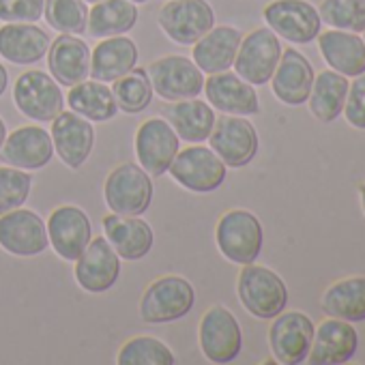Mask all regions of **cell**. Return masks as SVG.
<instances>
[{"mask_svg": "<svg viewBox=\"0 0 365 365\" xmlns=\"http://www.w3.org/2000/svg\"><path fill=\"white\" fill-rule=\"evenodd\" d=\"M52 157V135L37 125L16 129L11 135H7L3 148H0V159L20 170H41L50 163Z\"/></svg>", "mask_w": 365, "mask_h": 365, "instance_id": "ffe728a7", "label": "cell"}, {"mask_svg": "<svg viewBox=\"0 0 365 365\" xmlns=\"http://www.w3.org/2000/svg\"><path fill=\"white\" fill-rule=\"evenodd\" d=\"M205 91H207L209 103L224 114L247 116V114H258L260 110L256 88L243 78H239L237 73H230V71L213 73L205 82Z\"/></svg>", "mask_w": 365, "mask_h": 365, "instance_id": "7402d4cb", "label": "cell"}, {"mask_svg": "<svg viewBox=\"0 0 365 365\" xmlns=\"http://www.w3.org/2000/svg\"><path fill=\"white\" fill-rule=\"evenodd\" d=\"M48 243V228L37 213L20 207L0 215V247L9 254L20 258L39 256L46 252Z\"/></svg>", "mask_w": 365, "mask_h": 365, "instance_id": "5bb4252c", "label": "cell"}, {"mask_svg": "<svg viewBox=\"0 0 365 365\" xmlns=\"http://www.w3.org/2000/svg\"><path fill=\"white\" fill-rule=\"evenodd\" d=\"M178 153V135L165 118H148L135 133V155L140 168L150 176H161Z\"/></svg>", "mask_w": 365, "mask_h": 365, "instance_id": "9a60e30c", "label": "cell"}, {"mask_svg": "<svg viewBox=\"0 0 365 365\" xmlns=\"http://www.w3.org/2000/svg\"><path fill=\"white\" fill-rule=\"evenodd\" d=\"M215 241L220 252L235 264H252L262 252V226L260 220L245 211L235 209L222 215L215 228Z\"/></svg>", "mask_w": 365, "mask_h": 365, "instance_id": "3957f363", "label": "cell"}, {"mask_svg": "<svg viewBox=\"0 0 365 365\" xmlns=\"http://www.w3.org/2000/svg\"><path fill=\"white\" fill-rule=\"evenodd\" d=\"M320 22L337 31H365V0H322L318 9Z\"/></svg>", "mask_w": 365, "mask_h": 365, "instance_id": "8d00e7d4", "label": "cell"}, {"mask_svg": "<svg viewBox=\"0 0 365 365\" xmlns=\"http://www.w3.org/2000/svg\"><path fill=\"white\" fill-rule=\"evenodd\" d=\"M312 82H314V69L309 61L294 48L282 52L279 63L271 76V86L275 97L286 106H301L309 97Z\"/></svg>", "mask_w": 365, "mask_h": 365, "instance_id": "44dd1931", "label": "cell"}, {"mask_svg": "<svg viewBox=\"0 0 365 365\" xmlns=\"http://www.w3.org/2000/svg\"><path fill=\"white\" fill-rule=\"evenodd\" d=\"M200 348L213 363H230L243 348V333L235 314L224 305H213L200 320Z\"/></svg>", "mask_w": 365, "mask_h": 365, "instance_id": "7c38bea8", "label": "cell"}, {"mask_svg": "<svg viewBox=\"0 0 365 365\" xmlns=\"http://www.w3.org/2000/svg\"><path fill=\"white\" fill-rule=\"evenodd\" d=\"M243 35L235 26H213L202 39L194 43V63L202 73H222L235 65V56L239 50Z\"/></svg>", "mask_w": 365, "mask_h": 365, "instance_id": "484cf974", "label": "cell"}, {"mask_svg": "<svg viewBox=\"0 0 365 365\" xmlns=\"http://www.w3.org/2000/svg\"><path fill=\"white\" fill-rule=\"evenodd\" d=\"M14 101L18 110L39 123H52L65 106L61 86L46 71H26L14 86Z\"/></svg>", "mask_w": 365, "mask_h": 365, "instance_id": "9c48e42d", "label": "cell"}, {"mask_svg": "<svg viewBox=\"0 0 365 365\" xmlns=\"http://www.w3.org/2000/svg\"><path fill=\"white\" fill-rule=\"evenodd\" d=\"M7 84H9V76H7V69L3 67V63H0V97H3V93L7 91Z\"/></svg>", "mask_w": 365, "mask_h": 365, "instance_id": "60d3db41", "label": "cell"}, {"mask_svg": "<svg viewBox=\"0 0 365 365\" xmlns=\"http://www.w3.org/2000/svg\"><path fill=\"white\" fill-rule=\"evenodd\" d=\"M5 140H7V127H5V120L0 118V148H3Z\"/></svg>", "mask_w": 365, "mask_h": 365, "instance_id": "b9f144b4", "label": "cell"}, {"mask_svg": "<svg viewBox=\"0 0 365 365\" xmlns=\"http://www.w3.org/2000/svg\"><path fill=\"white\" fill-rule=\"evenodd\" d=\"M168 172L180 187L194 194L215 192L226 180V163L213 148L207 146H190L178 150Z\"/></svg>", "mask_w": 365, "mask_h": 365, "instance_id": "277c9868", "label": "cell"}, {"mask_svg": "<svg viewBox=\"0 0 365 365\" xmlns=\"http://www.w3.org/2000/svg\"><path fill=\"white\" fill-rule=\"evenodd\" d=\"M346 95H348L346 76H341L333 69L320 71L318 76H314L312 91L307 97L309 112L320 123H333L344 110Z\"/></svg>", "mask_w": 365, "mask_h": 365, "instance_id": "4dcf8cb0", "label": "cell"}, {"mask_svg": "<svg viewBox=\"0 0 365 365\" xmlns=\"http://www.w3.org/2000/svg\"><path fill=\"white\" fill-rule=\"evenodd\" d=\"M112 95L116 99V106L127 114H140L148 108L153 99V84L148 80V73L144 69H131L129 73L114 80Z\"/></svg>", "mask_w": 365, "mask_h": 365, "instance_id": "836d02e7", "label": "cell"}, {"mask_svg": "<svg viewBox=\"0 0 365 365\" xmlns=\"http://www.w3.org/2000/svg\"><path fill=\"white\" fill-rule=\"evenodd\" d=\"M93 237L88 215L78 207H58L48 220V239L63 260H78Z\"/></svg>", "mask_w": 365, "mask_h": 365, "instance_id": "d6986e66", "label": "cell"}, {"mask_svg": "<svg viewBox=\"0 0 365 365\" xmlns=\"http://www.w3.org/2000/svg\"><path fill=\"white\" fill-rule=\"evenodd\" d=\"M359 198H361V209H363V215H365V182L359 187Z\"/></svg>", "mask_w": 365, "mask_h": 365, "instance_id": "7bdbcfd3", "label": "cell"}, {"mask_svg": "<svg viewBox=\"0 0 365 365\" xmlns=\"http://www.w3.org/2000/svg\"><path fill=\"white\" fill-rule=\"evenodd\" d=\"M131 3H135V5H144V3H148V0H131Z\"/></svg>", "mask_w": 365, "mask_h": 365, "instance_id": "ee69618b", "label": "cell"}, {"mask_svg": "<svg viewBox=\"0 0 365 365\" xmlns=\"http://www.w3.org/2000/svg\"><path fill=\"white\" fill-rule=\"evenodd\" d=\"M341 114L352 127L365 129V71L354 76L352 84H348V95Z\"/></svg>", "mask_w": 365, "mask_h": 365, "instance_id": "ab89813d", "label": "cell"}, {"mask_svg": "<svg viewBox=\"0 0 365 365\" xmlns=\"http://www.w3.org/2000/svg\"><path fill=\"white\" fill-rule=\"evenodd\" d=\"M84 3H93L95 5V3H99V0H84Z\"/></svg>", "mask_w": 365, "mask_h": 365, "instance_id": "f6af8a7d", "label": "cell"}, {"mask_svg": "<svg viewBox=\"0 0 365 365\" xmlns=\"http://www.w3.org/2000/svg\"><path fill=\"white\" fill-rule=\"evenodd\" d=\"M138 22V7L131 0H99L88 14L86 31L91 37L106 39L129 33Z\"/></svg>", "mask_w": 365, "mask_h": 365, "instance_id": "1f68e13d", "label": "cell"}, {"mask_svg": "<svg viewBox=\"0 0 365 365\" xmlns=\"http://www.w3.org/2000/svg\"><path fill=\"white\" fill-rule=\"evenodd\" d=\"M165 120L172 125L176 135L190 144H198L209 140L213 125H215V112L207 101L200 99H182L176 101L165 110Z\"/></svg>", "mask_w": 365, "mask_h": 365, "instance_id": "f1b7e54d", "label": "cell"}, {"mask_svg": "<svg viewBox=\"0 0 365 365\" xmlns=\"http://www.w3.org/2000/svg\"><path fill=\"white\" fill-rule=\"evenodd\" d=\"M52 144L61 161L73 170L82 168L95 144V129L78 112H61L52 120Z\"/></svg>", "mask_w": 365, "mask_h": 365, "instance_id": "ac0fdd59", "label": "cell"}, {"mask_svg": "<svg viewBox=\"0 0 365 365\" xmlns=\"http://www.w3.org/2000/svg\"><path fill=\"white\" fill-rule=\"evenodd\" d=\"M138 65V48L125 37H106L91 52V76L99 82H114L116 78L129 73Z\"/></svg>", "mask_w": 365, "mask_h": 365, "instance_id": "83f0119b", "label": "cell"}, {"mask_svg": "<svg viewBox=\"0 0 365 365\" xmlns=\"http://www.w3.org/2000/svg\"><path fill=\"white\" fill-rule=\"evenodd\" d=\"M118 365H174L176 359L172 350L155 337H133L129 339L116 356Z\"/></svg>", "mask_w": 365, "mask_h": 365, "instance_id": "e575fe53", "label": "cell"}, {"mask_svg": "<svg viewBox=\"0 0 365 365\" xmlns=\"http://www.w3.org/2000/svg\"><path fill=\"white\" fill-rule=\"evenodd\" d=\"M48 67L54 80L63 86H76L91 73V50L76 35H61L50 43Z\"/></svg>", "mask_w": 365, "mask_h": 365, "instance_id": "603a6c76", "label": "cell"}, {"mask_svg": "<svg viewBox=\"0 0 365 365\" xmlns=\"http://www.w3.org/2000/svg\"><path fill=\"white\" fill-rule=\"evenodd\" d=\"M67 101L73 112H78L80 116H84L93 123L112 120L118 112L112 88H108L106 82H99V80H91V82L84 80V82L71 86Z\"/></svg>", "mask_w": 365, "mask_h": 365, "instance_id": "d6a6232c", "label": "cell"}, {"mask_svg": "<svg viewBox=\"0 0 365 365\" xmlns=\"http://www.w3.org/2000/svg\"><path fill=\"white\" fill-rule=\"evenodd\" d=\"M267 26L290 43H309L320 33V16L307 0H273L264 7Z\"/></svg>", "mask_w": 365, "mask_h": 365, "instance_id": "8fae6325", "label": "cell"}, {"mask_svg": "<svg viewBox=\"0 0 365 365\" xmlns=\"http://www.w3.org/2000/svg\"><path fill=\"white\" fill-rule=\"evenodd\" d=\"M196 290L194 286L178 275H165L155 279L142 301H140V318L148 324H165L180 320L194 309Z\"/></svg>", "mask_w": 365, "mask_h": 365, "instance_id": "7a4b0ae2", "label": "cell"}, {"mask_svg": "<svg viewBox=\"0 0 365 365\" xmlns=\"http://www.w3.org/2000/svg\"><path fill=\"white\" fill-rule=\"evenodd\" d=\"M237 292L243 307L260 320H273L286 309L288 303V288L284 279L271 269L254 262L243 264L237 282Z\"/></svg>", "mask_w": 365, "mask_h": 365, "instance_id": "6da1fadb", "label": "cell"}, {"mask_svg": "<svg viewBox=\"0 0 365 365\" xmlns=\"http://www.w3.org/2000/svg\"><path fill=\"white\" fill-rule=\"evenodd\" d=\"M50 37L35 24H5L0 29V56L14 65L39 63L50 50Z\"/></svg>", "mask_w": 365, "mask_h": 365, "instance_id": "4316f807", "label": "cell"}, {"mask_svg": "<svg viewBox=\"0 0 365 365\" xmlns=\"http://www.w3.org/2000/svg\"><path fill=\"white\" fill-rule=\"evenodd\" d=\"M106 239L123 260H142L153 247V228L140 215H108Z\"/></svg>", "mask_w": 365, "mask_h": 365, "instance_id": "d4e9b609", "label": "cell"}, {"mask_svg": "<svg viewBox=\"0 0 365 365\" xmlns=\"http://www.w3.org/2000/svg\"><path fill=\"white\" fill-rule=\"evenodd\" d=\"M120 275V256L106 237L91 239L76 260V279L88 292L110 290Z\"/></svg>", "mask_w": 365, "mask_h": 365, "instance_id": "e0dca14e", "label": "cell"}, {"mask_svg": "<svg viewBox=\"0 0 365 365\" xmlns=\"http://www.w3.org/2000/svg\"><path fill=\"white\" fill-rule=\"evenodd\" d=\"M211 148L226 168H243L258 153V131L245 116L224 114L215 118L211 131Z\"/></svg>", "mask_w": 365, "mask_h": 365, "instance_id": "30bf717a", "label": "cell"}, {"mask_svg": "<svg viewBox=\"0 0 365 365\" xmlns=\"http://www.w3.org/2000/svg\"><path fill=\"white\" fill-rule=\"evenodd\" d=\"M320 307L327 316L348 322L365 320V277H346L331 284L320 299Z\"/></svg>", "mask_w": 365, "mask_h": 365, "instance_id": "f546056e", "label": "cell"}, {"mask_svg": "<svg viewBox=\"0 0 365 365\" xmlns=\"http://www.w3.org/2000/svg\"><path fill=\"white\" fill-rule=\"evenodd\" d=\"M314 322L303 312H282L275 316L269 329V344L275 354V361L284 365H297L307 359L312 339H314Z\"/></svg>", "mask_w": 365, "mask_h": 365, "instance_id": "4fadbf2b", "label": "cell"}, {"mask_svg": "<svg viewBox=\"0 0 365 365\" xmlns=\"http://www.w3.org/2000/svg\"><path fill=\"white\" fill-rule=\"evenodd\" d=\"M316 39L324 63L333 71L346 78H354L365 71V43L359 33L331 29L318 33Z\"/></svg>", "mask_w": 365, "mask_h": 365, "instance_id": "cb8c5ba5", "label": "cell"}, {"mask_svg": "<svg viewBox=\"0 0 365 365\" xmlns=\"http://www.w3.org/2000/svg\"><path fill=\"white\" fill-rule=\"evenodd\" d=\"M279 56V37L271 29H256L241 39L235 56V71L252 86H262L271 80Z\"/></svg>", "mask_w": 365, "mask_h": 365, "instance_id": "52a82bcc", "label": "cell"}, {"mask_svg": "<svg viewBox=\"0 0 365 365\" xmlns=\"http://www.w3.org/2000/svg\"><path fill=\"white\" fill-rule=\"evenodd\" d=\"M157 22L174 43L194 46L215 26V11L207 0H170Z\"/></svg>", "mask_w": 365, "mask_h": 365, "instance_id": "8992f818", "label": "cell"}, {"mask_svg": "<svg viewBox=\"0 0 365 365\" xmlns=\"http://www.w3.org/2000/svg\"><path fill=\"white\" fill-rule=\"evenodd\" d=\"M363 43H365V31H363Z\"/></svg>", "mask_w": 365, "mask_h": 365, "instance_id": "bcb514c9", "label": "cell"}, {"mask_svg": "<svg viewBox=\"0 0 365 365\" xmlns=\"http://www.w3.org/2000/svg\"><path fill=\"white\" fill-rule=\"evenodd\" d=\"M33 178L20 168H0V215L20 209L31 194Z\"/></svg>", "mask_w": 365, "mask_h": 365, "instance_id": "74e56055", "label": "cell"}, {"mask_svg": "<svg viewBox=\"0 0 365 365\" xmlns=\"http://www.w3.org/2000/svg\"><path fill=\"white\" fill-rule=\"evenodd\" d=\"M153 91L165 101H182L198 97L205 88V76L196 63L185 56H165L148 67Z\"/></svg>", "mask_w": 365, "mask_h": 365, "instance_id": "ba28073f", "label": "cell"}, {"mask_svg": "<svg viewBox=\"0 0 365 365\" xmlns=\"http://www.w3.org/2000/svg\"><path fill=\"white\" fill-rule=\"evenodd\" d=\"M43 18L58 33L82 35L86 33L88 9L84 0H46Z\"/></svg>", "mask_w": 365, "mask_h": 365, "instance_id": "d590c367", "label": "cell"}, {"mask_svg": "<svg viewBox=\"0 0 365 365\" xmlns=\"http://www.w3.org/2000/svg\"><path fill=\"white\" fill-rule=\"evenodd\" d=\"M356 348L359 333L352 322L329 316V320H322L320 327L314 329V339L305 361L312 365H339L350 361Z\"/></svg>", "mask_w": 365, "mask_h": 365, "instance_id": "2e32d148", "label": "cell"}, {"mask_svg": "<svg viewBox=\"0 0 365 365\" xmlns=\"http://www.w3.org/2000/svg\"><path fill=\"white\" fill-rule=\"evenodd\" d=\"M106 205L116 215H142L153 200V180L135 163H123L106 178Z\"/></svg>", "mask_w": 365, "mask_h": 365, "instance_id": "5b68a950", "label": "cell"}, {"mask_svg": "<svg viewBox=\"0 0 365 365\" xmlns=\"http://www.w3.org/2000/svg\"><path fill=\"white\" fill-rule=\"evenodd\" d=\"M46 0H0V20L7 24H35L43 18Z\"/></svg>", "mask_w": 365, "mask_h": 365, "instance_id": "f35d334b", "label": "cell"}]
</instances>
